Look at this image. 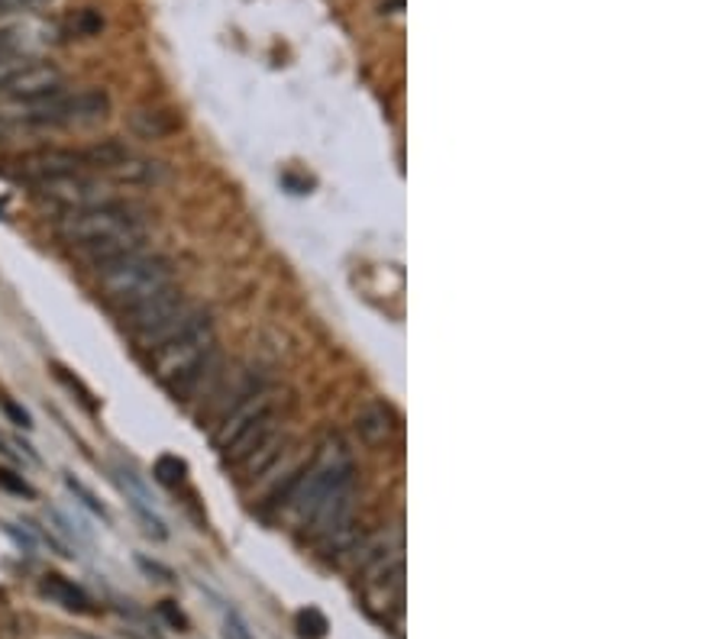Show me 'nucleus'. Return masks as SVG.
I'll use <instances>...</instances> for the list:
<instances>
[{
    "label": "nucleus",
    "instance_id": "1",
    "mask_svg": "<svg viewBox=\"0 0 727 639\" xmlns=\"http://www.w3.org/2000/svg\"><path fill=\"white\" fill-rule=\"evenodd\" d=\"M55 233L62 236V243H69L78 256L94 268L146 249V226L116 204L62 214L55 224Z\"/></svg>",
    "mask_w": 727,
    "mask_h": 639
},
{
    "label": "nucleus",
    "instance_id": "2",
    "mask_svg": "<svg viewBox=\"0 0 727 639\" xmlns=\"http://www.w3.org/2000/svg\"><path fill=\"white\" fill-rule=\"evenodd\" d=\"M214 369H217V333L207 310L185 333L168 339L153 352L155 378L168 388L175 401H188L204 384V378L214 375Z\"/></svg>",
    "mask_w": 727,
    "mask_h": 639
},
{
    "label": "nucleus",
    "instance_id": "3",
    "mask_svg": "<svg viewBox=\"0 0 727 639\" xmlns=\"http://www.w3.org/2000/svg\"><path fill=\"white\" fill-rule=\"evenodd\" d=\"M349 485H356L352 452L346 446L344 436H327L305 475L288 482V491L281 494V507H288V514L298 521V527H305L307 517L317 511V504L327 494L349 488Z\"/></svg>",
    "mask_w": 727,
    "mask_h": 639
},
{
    "label": "nucleus",
    "instance_id": "4",
    "mask_svg": "<svg viewBox=\"0 0 727 639\" xmlns=\"http://www.w3.org/2000/svg\"><path fill=\"white\" fill-rule=\"evenodd\" d=\"M201 313H204V307L192 303L175 285H168V288H162L153 298L130 307L123 313V323H126L130 337L136 339V346L143 352H155L168 339L185 333Z\"/></svg>",
    "mask_w": 727,
    "mask_h": 639
},
{
    "label": "nucleus",
    "instance_id": "5",
    "mask_svg": "<svg viewBox=\"0 0 727 639\" xmlns=\"http://www.w3.org/2000/svg\"><path fill=\"white\" fill-rule=\"evenodd\" d=\"M172 278H175L172 262L162 259V256H150L146 249L98 268L101 295L116 307H123V310H130V307L158 295L162 288L172 285Z\"/></svg>",
    "mask_w": 727,
    "mask_h": 639
},
{
    "label": "nucleus",
    "instance_id": "6",
    "mask_svg": "<svg viewBox=\"0 0 727 639\" xmlns=\"http://www.w3.org/2000/svg\"><path fill=\"white\" fill-rule=\"evenodd\" d=\"M268 414H275V398H272V391H268L266 384H259V381H249L239 394H236V401H233V408L224 414V420L217 423V430H214V446L224 452L227 446H233L246 430H253L259 420H266Z\"/></svg>",
    "mask_w": 727,
    "mask_h": 639
},
{
    "label": "nucleus",
    "instance_id": "7",
    "mask_svg": "<svg viewBox=\"0 0 727 639\" xmlns=\"http://www.w3.org/2000/svg\"><path fill=\"white\" fill-rule=\"evenodd\" d=\"M33 188H37V194L45 204L59 207L62 214L114 204V190H111V185L91 178L88 172L65 175V178H52V182H42V185H33Z\"/></svg>",
    "mask_w": 727,
    "mask_h": 639
},
{
    "label": "nucleus",
    "instance_id": "8",
    "mask_svg": "<svg viewBox=\"0 0 727 639\" xmlns=\"http://www.w3.org/2000/svg\"><path fill=\"white\" fill-rule=\"evenodd\" d=\"M62 72L49 62H23L17 72L0 81V94L3 101H39V97H49V94H59L62 91Z\"/></svg>",
    "mask_w": 727,
    "mask_h": 639
},
{
    "label": "nucleus",
    "instance_id": "9",
    "mask_svg": "<svg viewBox=\"0 0 727 639\" xmlns=\"http://www.w3.org/2000/svg\"><path fill=\"white\" fill-rule=\"evenodd\" d=\"M78 172H88V158L84 152L75 150H39L17 162V175L30 185H42V182L78 175Z\"/></svg>",
    "mask_w": 727,
    "mask_h": 639
},
{
    "label": "nucleus",
    "instance_id": "10",
    "mask_svg": "<svg viewBox=\"0 0 727 639\" xmlns=\"http://www.w3.org/2000/svg\"><path fill=\"white\" fill-rule=\"evenodd\" d=\"M111 113V97L101 87H88L62 97V126H88Z\"/></svg>",
    "mask_w": 727,
    "mask_h": 639
},
{
    "label": "nucleus",
    "instance_id": "11",
    "mask_svg": "<svg viewBox=\"0 0 727 639\" xmlns=\"http://www.w3.org/2000/svg\"><path fill=\"white\" fill-rule=\"evenodd\" d=\"M104 175H107L114 185L133 188V185H155V182H162V178H165V168H162V162L146 158V155H136V152L130 150L123 158H116Z\"/></svg>",
    "mask_w": 727,
    "mask_h": 639
},
{
    "label": "nucleus",
    "instance_id": "12",
    "mask_svg": "<svg viewBox=\"0 0 727 639\" xmlns=\"http://www.w3.org/2000/svg\"><path fill=\"white\" fill-rule=\"evenodd\" d=\"M395 430H398V416L385 404H369L356 416V433L362 436L366 446H382L395 436Z\"/></svg>",
    "mask_w": 727,
    "mask_h": 639
},
{
    "label": "nucleus",
    "instance_id": "13",
    "mask_svg": "<svg viewBox=\"0 0 727 639\" xmlns=\"http://www.w3.org/2000/svg\"><path fill=\"white\" fill-rule=\"evenodd\" d=\"M130 130L140 140H162V136L178 130V120L168 111H158V107H140V111L130 113Z\"/></svg>",
    "mask_w": 727,
    "mask_h": 639
},
{
    "label": "nucleus",
    "instance_id": "14",
    "mask_svg": "<svg viewBox=\"0 0 727 639\" xmlns=\"http://www.w3.org/2000/svg\"><path fill=\"white\" fill-rule=\"evenodd\" d=\"M42 595H45L49 601L62 604L65 610H75V614H88V610H91V598H88L78 585H72L69 578H62V575H45Z\"/></svg>",
    "mask_w": 727,
    "mask_h": 639
},
{
    "label": "nucleus",
    "instance_id": "15",
    "mask_svg": "<svg viewBox=\"0 0 727 639\" xmlns=\"http://www.w3.org/2000/svg\"><path fill=\"white\" fill-rule=\"evenodd\" d=\"M155 478H158L162 485L175 488V485L185 478V462H182L178 455H162V458L155 462Z\"/></svg>",
    "mask_w": 727,
    "mask_h": 639
},
{
    "label": "nucleus",
    "instance_id": "16",
    "mask_svg": "<svg viewBox=\"0 0 727 639\" xmlns=\"http://www.w3.org/2000/svg\"><path fill=\"white\" fill-rule=\"evenodd\" d=\"M298 630H301V637L305 639H320L327 633V620H324V614L320 610H314V607H307L298 614Z\"/></svg>",
    "mask_w": 727,
    "mask_h": 639
},
{
    "label": "nucleus",
    "instance_id": "17",
    "mask_svg": "<svg viewBox=\"0 0 727 639\" xmlns=\"http://www.w3.org/2000/svg\"><path fill=\"white\" fill-rule=\"evenodd\" d=\"M101 27H104V20H101L94 10H81V13H78L75 33H81V37H91V33H98Z\"/></svg>",
    "mask_w": 727,
    "mask_h": 639
},
{
    "label": "nucleus",
    "instance_id": "18",
    "mask_svg": "<svg viewBox=\"0 0 727 639\" xmlns=\"http://www.w3.org/2000/svg\"><path fill=\"white\" fill-rule=\"evenodd\" d=\"M52 0H0V13H30L39 7H49Z\"/></svg>",
    "mask_w": 727,
    "mask_h": 639
},
{
    "label": "nucleus",
    "instance_id": "19",
    "mask_svg": "<svg viewBox=\"0 0 727 639\" xmlns=\"http://www.w3.org/2000/svg\"><path fill=\"white\" fill-rule=\"evenodd\" d=\"M0 488L17 491V494H27V497H33V488H30L23 478H17L13 472H7V468H0Z\"/></svg>",
    "mask_w": 727,
    "mask_h": 639
},
{
    "label": "nucleus",
    "instance_id": "20",
    "mask_svg": "<svg viewBox=\"0 0 727 639\" xmlns=\"http://www.w3.org/2000/svg\"><path fill=\"white\" fill-rule=\"evenodd\" d=\"M69 488L75 491L78 497H81V501H84V507H91V511H94V514H101V517H107V511H104V507H101V504H98V501H94V494H91V491L84 488V485H81V482H75V478H69Z\"/></svg>",
    "mask_w": 727,
    "mask_h": 639
},
{
    "label": "nucleus",
    "instance_id": "21",
    "mask_svg": "<svg viewBox=\"0 0 727 639\" xmlns=\"http://www.w3.org/2000/svg\"><path fill=\"white\" fill-rule=\"evenodd\" d=\"M20 65H23L20 59H0V81L10 75V72H17Z\"/></svg>",
    "mask_w": 727,
    "mask_h": 639
}]
</instances>
